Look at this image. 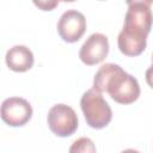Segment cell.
Instances as JSON below:
<instances>
[{
    "label": "cell",
    "mask_w": 153,
    "mask_h": 153,
    "mask_svg": "<svg viewBox=\"0 0 153 153\" xmlns=\"http://www.w3.org/2000/svg\"><path fill=\"white\" fill-rule=\"evenodd\" d=\"M151 5V0L128 2L124 25L117 38L118 49L122 54L137 56L146 49L147 36L153 24Z\"/></svg>",
    "instance_id": "obj_1"
},
{
    "label": "cell",
    "mask_w": 153,
    "mask_h": 153,
    "mask_svg": "<svg viewBox=\"0 0 153 153\" xmlns=\"http://www.w3.org/2000/svg\"><path fill=\"white\" fill-rule=\"evenodd\" d=\"M93 88L100 93L108 92L118 104H131L140 96L137 80L124 72L118 65H103L93 78Z\"/></svg>",
    "instance_id": "obj_2"
},
{
    "label": "cell",
    "mask_w": 153,
    "mask_h": 153,
    "mask_svg": "<svg viewBox=\"0 0 153 153\" xmlns=\"http://www.w3.org/2000/svg\"><path fill=\"white\" fill-rule=\"evenodd\" d=\"M80 106L85 116L86 123L94 129L106 127L111 118L112 111L102 93L94 88L87 90L80 99Z\"/></svg>",
    "instance_id": "obj_3"
},
{
    "label": "cell",
    "mask_w": 153,
    "mask_h": 153,
    "mask_svg": "<svg viewBox=\"0 0 153 153\" xmlns=\"http://www.w3.org/2000/svg\"><path fill=\"white\" fill-rule=\"evenodd\" d=\"M48 127L60 137H67L78 129V116L75 111L66 104H56L48 112Z\"/></svg>",
    "instance_id": "obj_4"
},
{
    "label": "cell",
    "mask_w": 153,
    "mask_h": 153,
    "mask_svg": "<svg viewBox=\"0 0 153 153\" xmlns=\"http://www.w3.org/2000/svg\"><path fill=\"white\" fill-rule=\"evenodd\" d=\"M32 117L30 103L20 97L6 98L1 104V118L11 127H22Z\"/></svg>",
    "instance_id": "obj_5"
},
{
    "label": "cell",
    "mask_w": 153,
    "mask_h": 153,
    "mask_svg": "<svg viewBox=\"0 0 153 153\" xmlns=\"http://www.w3.org/2000/svg\"><path fill=\"white\" fill-rule=\"evenodd\" d=\"M86 31L85 16L76 10H67L57 22V32L60 37L68 43L78 42Z\"/></svg>",
    "instance_id": "obj_6"
},
{
    "label": "cell",
    "mask_w": 153,
    "mask_h": 153,
    "mask_svg": "<svg viewBox=\"0 0 153 153\" xmlns=\"http://www.w3.org/2000/svg\"><path fill=\"white\" fill-rule=\"evenodd\" d=\"M109 54V41L103 33H92L81 45L79 57L86 66H93L104 61Z\"/></svg>",
    "instance_id": "obj_7"
},
{
    "label": "cell",
    "mask_w": 153,
    "mask_h": 153,
    "mask_svg": "<svg viewBox=\"0 0 153 153\" xmlns=\"http://www.w3.org/2000/svg\"><path fill=\"white\" fill-rule=\"evenodd\" d=\"M6 65L13 72H26L33 66V54L25 45H14L6 53Z\"/></svg>",
    "instance_id": "obj_8"
},
{
    "label": "cell",
    "mask_w": 153,
    "mask_h": 153,
    "mask_svg": "<svg viewBox=\"0 0 153 153\" xmlns=\"http://www.w3.org/2000/svg\"><path fill=\"white\" fill-rule=\"evenodd\" d=\"M68 153H96V146L91 139L80 137L71 145Z\"/></svg>",
    "instance_id": "obj_9"
},
{
    "label": "cell",
    "mask_w": 153,
    "mask_h": 153,
    "mask_svg": "<svg viewBox=\"0 0 153 153\" xmlns=\"http://www.w3.org/2000/svg\"><path fill=\"white\" fill-rule=\"evenodd\" d=\"M33 4L38 7H41L43 11H50L55 6H57L59 2H56V1H48V2L47 1H33Z\"/></svg>",
    "instance_id": "obj_10"
},
{
    "label": "cell",
    "mask_w": 153,
    "mask_h": 153,
    "mask_svg": "<svg viewBox=\"0 0 153 153\" xmlns=\"http://www.w3.org/2000/svg\"><path fill=\"white\" fill-rule=\"evenodd\" d=\"M145 78H146L147 84L153 88V65L147 68V71L145 73Z\"/></svg>",
    "instance_id": "obj_11"
},
{
    "label": "cell",
    "mask_w": 153,
    "mask_h": 153,
    "mask_svg": "<svg viewBox=\"0 0 153 153\" xmlns=\"http://www.w3.org/2000/svg\"><path fill=\"white\" fill-rule=\"evenodd\" d=\"M121 153H140V152H139V151H135V149L129 148V149H124V151H122Z\"/></svg>",
    "instance_id": "obj_12"
},
{
    "label": "cell",
    "mask_w": 153,
    "mask_h": 153,
    "mask_svg": "<svg viewBox=\"0 0 153 153\" xmlns=\"http://www.w3.org/2000/svg\"><path fill=\"white\" fill-rule=\"evenodd\" d=\"M152 62H153V54H152Z\"/></svg>",
    "instance_id": "obj_13"
}]
</instances>
